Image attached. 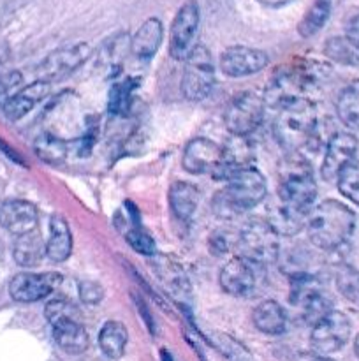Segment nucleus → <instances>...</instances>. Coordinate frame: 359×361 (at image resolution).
I'll return each mask as SVG.
<instances>
[{
    "label": "nucleus",
    "mask_w": 359,
    "mask_h": 361,
    "mask_svg": "<svg viewBox=\"0 0 359 361\" xmlns=\"http://www.w3.org/2000/svg\"><path fill=\"white\" fill-rule=\"evenodd\" d=\"M355 228V215L347 204L326 200L312 208L306 222L308 238L317 249L336 250L348 242Z\"/></svg>",
    "instance_id": "1"
},
{
    "label": "nucleus",
    "mask_w": 359,
    "mask_h": 361,
    "mask_svg": "<svg viewBox=\"0 0 359 361\" xmlns=\"http://www.w3.org/2000/svg\"><path fill=\"white\" fill-rule=\"evenodd\" d=\"M327 74L329 67L317 60H298L291 66L280 67L264 92V102L280 108L285 102L305 97L306 92L319 87Z\"/></svg>",
    "instance_id": "2"
},
{
    "label": "nucleus",
    "mask_w": 359,
    "mask_h": 361,
    "mask_svg": "<svg viewBox=\"0 0 359 361\" xmlns=\"http://www.w3.org/2000/svg\"><path fill=\"white\" fill-rule=\"evenodd\" d=\"M266 196V180L259 169L246 168L232 175L227 185L215 192L211 208L218 219L231 221L252 210Z\"/></svg>",
    "instance_id": "3"
},
{
    "label": "nucleus",
    "mask_w": 359,
    "mask_h": 361,
    "mask_svg": "<svg viewBox=\"0 0 359 361\" xmlns=\"http://www.w3.org/2000/svg\"><path fill=\"white\" fill-rule=\"evenodd\" d=\"M275 140L289 152L308 147L317 134V111L306 97L294 99L278 108L273 122Z\"/></svg>",
    "instance_id": "4"
},
{
    "label": "nucleus",
    "mask_w": 359,
    "mask_h": 361,
    "mask_svg": "<svg viewBox=\"0 0 359 361\" xmlns=\"http://www.w3.org/2000/svg\"><path fill=\"white\" fill-rule=\"evenodd\" d=\"M278 196L284 204L303 212H312L317 197V182L308 162L291 159L284 166L278 183Z\"/></svg>",
    "instance_id": "5"
},
{
    "label": "nucleus",
    "mask_w": 359,
    "mask_h": 361,
    "mask_svg": "<svg viewBox=\"0 0 359 361\" xmlns=\"http://www.w3.org/2000/svg\"><path fill=\"white\" fill-rule=\"evenodd\" d=\"M236 249L239 256L245 257L252 264L273 263L280 252V236L273 231L267 221L263 219H253L246 222L245 228L238 235L236 240Z\"/></svg>",
    "instance_id": "6"
},
{
    "label": "nucleus",
    "mask_w": 359,
    "mask_h": 361,
    "mask_svg": "<svg viewBox=\"0 0 359 361\" xmlns=\"http://www.w3.org/2000/svg\"><path fill=\"white\" fill-rule=\"evenodd\" d=\"M215 87V66L206 46H194L185 59L182 92L189 101H204Z\"/></svg>",
    "instance_id": "7"
},
{
    "label": "nucleus",
    "mask_w": 359,
    "mask_h": 361,
    "mask_svg": "<svg viewBox=\"0 0 359 361\" xmlns=\"http://www.w3.org/2000/svg\"><path fill=\"white\" fill-rule=\"evenodd\" d=\"M291 305L296 307L303 321L317 324L331 312V300L322 284L310 275H298L291 281Z\"/></svg>",
    "instance_id": "8"
},
{
    "label": "nucleus",
    "mask_w": 359,
    "mask_h": 361,
    "mask_svg": "<svg viewBox=\"0 0 359 361\" xmlns=\"http://www.w3.org/2000/svg\"><path fill=\"white\" fill-rule=\"evenodd\" d=\"M266 102L264 97L253 94V92H243L238 94L224 113V122L232 136L246 137L263 123Z\"/></svg>",
    "instance_id": "9"
},
{
    "label": "nucleus",
    "mask_w": 359,
    "mask_h": 361,
    "mask_svg": "<svg viewBox=\"0 0 359 361\" xmlns=\"http://www.w3.org/2000/svg\"><path fill=\"white\" fill-rule=\"evenodd\" d=\"M348 337H351L348 317L338 310H331L324 319L313 324L310 344L317 356H327L340 351L347 344Z\"/></svg>",
    "instance_id": "10"
},
{
    "label": "nucleus",
    "mask_w": 359,
    "mask_h": 361,
    "mask_svg": "<svg viewBox=\"0 0 359 361\" xmlns=\"http://www.w3.org/2000/svg\"><path fill=\"white\" fill-rule=\"evenodd\" d=\"M199 27V6L196 0H187L176 13L169 30V55L175 60H185L194 48Z\"/></svg>",
    "instance_id": "11"
},
{
    "label": "nucleus",
    "mask_w": 359,
    "mask_h": 361,
    "mask_svg": "<svg viewBox=\"0 0 359 361\" xmlns=\"http://www.w3.org/2000/svg\"><path fill=\"white\" fill-rule=\"evenodd\" d=\"M90 55L92 48L87 42H77V44L63 46V48L55 49L39 66V76H41L39 80L48 81L49 85L53 81L63 80V78L73 74L76 69H80L90 59Z\"/></svg>",
    "instance_id": "12"
},
{
    "label": "nucleus",
    "mask_w": 359,
    "mask_h": 361,
    "mask_svg": "<svg viewBox=\"0 0 359 361\" xmlns=\"http://www.w3.org/2000/svg\"><path fill=\"white\" fill-rule=\"evenodd\" d=\"M60 284H62V275L56 271H44V274L23 271L11 281L9 295L20 303H34L55 293Z\"/></svg>",
    "instance_id": "13"
},
{
    "label": "nucleus",
    "mask_w": 359,
    "mask_h": 361,
    "mask_svg": "<svg viewBox=\"0 0 359 361\" xmlns=\"http://www.w3.org/2000/svg\"><path fill=\"white\" fill-rule=\"evenodd\" d=\"M358 137L347 130L333 134L326 147L322 166H320V176L326 182H336V176L341 169L351 164L358 152Z\"/></svg>",
    "instance_id": "14"
},
{
    "label": "nucleus",
    "mask_w": 359,
    "mask_h": 361,
    "mask_svg": "<svg viewBox=\"0 0 359 361\" xmlns=\"http://www.w3.org/2000/svg\"><path fill=\"white\" fill-rule=\"evenodd\" d=\"M270 59L263 49L231 46L220 56V69L229 78H245L266 69Z\"/></svg>",
    "instance_id": "15"
},
{
    "label": "nucleus",
    "mask_w": 359,
    "mask_h": 361,
    "mask_svg": "<svg viewBox=\"0 0 359 361\" xmlns=\"http://www.w3.org/2000/svg\"><path fill=\"white\" fill-rule=\"evenodd\" d=\"M222 157V147L208 137H196L189 141L183 150L182 166L190 175H204L217 169Z\"/></svg>",
    "instance_id": "16"
},
{
    "label": "nucleus",
    "mask_w": 359,
    "mask_h": 361,
    "mask_svg": "<svg viewBox=\"0 0 359 361\" xmlns=\"http://www.w3.org/2000/svg\"><path fill=\"white\" fill-rule=\"evenodd\" d=\"M39 212L35 204L25 200H9L0 203V226L13 235L21 236L35 231Z\"/></svg>",
    "instance_id": "17"
},
{
    "label": "nucleus",
    "mask_w": 359,
    "mask_h": 361,
    "mask_svg": "<svg viewBox=\"0 0 359 361\" xmlns=\"http://www.w3.org/2000/svg\"><path fill=\"white\" fill-rule=\"evenodd\" d=\"M252 161L253 148L248 143V140L232 136V140L225 147H222L220 162H218L217 169L211 175H213V178L227 182L232 175H236L241 169L252 168Z\"/></svg>",
    "instance_id": "18"
},
{
    "label": "nucleus",
    "mask_w": 359,
    "mask_h": 361,
    "mask_svg": "<svg viewBox=\"0 0 359 361\" xmlns=\"http://www.w3.org/2000/svg\"><path fill=\"white\" fill-rule=\"evenodd\" d=\"M218 281L229 296H246L256 288V270L250 261L236 256L224 264Z\"/></svg>",
    "instance_id": "19"
},
{
    "label": "nucleus",
    "mask_w": 359,
    "mask_h": 361,
    "mask_svg": "<svg viewBox=\"0 0 359 361\" xmlns=\"http://www.w3.org/2000/svg\"><path fill=\"white\" fill-rule=\"evenodd\" d=\"M49 90H51V85H49L48 81H34V83H30L28 87H25L23 90H20L14 95H9V97L4 101V115H6V118L13 120V122L23 118L37 102H41L42 99L48 97Z\"/></svg>",
    "instance_id": "20"
},
{
    "label": "nucleus",
    "mask_w": 359,
    "mask_h": 361,
    "mask_svg": "<svg viewBox=\"0 0 359 361\" xmlns=\"http://www.w3.org/2000/svg\"><path fill=\"white\" fill-rule=\"evenodd\" d=\"M164 37V28L158 18H148L130 39V53L139 60H148L158 51Z\"/></svg>",
    "instance_id": "21"
},
{
    "label": "nucleus",
    "mask_w": 359,
    "mask_h": 361,
    "mask_svg": "<svg viewBox=\"0 0 359 361\" xmlns=\"http://www.w3.org/2000/svg\"><path fill=\"white\" fill-rule=\"evenodd\" d=\"M53 338L67 355H81L88 349L90 338L87 330L76 319H62L51 324Z\"/></svg>",
    "instance_id": "22"
},
{
    "label": "nucleus",
    "mask_w": 359,
    "mask_h": 361,
    "mask_svg": "<svg viewBox=\"0 0 359 361\" xmlns=\"http://www.w3.org/2000/svg\"><path fill=\"white\" fill-rule=\"evenodd\" d=\"M73 252V233L62 215H53L49 221V240L46 242V256L53 263H63Z\"/></svg>",
    "instance_id": "23"
},
{
    "label": "nucleus",
    "mask_w": 359,
    "mask_h": 361,
    "mask_svg": "<svg viewBox=\"0 0 359 361\" xmlns=\"http://www.w3.org/2000/svg\"><path fill=\"white\" fill-rule=\"evenodd\" d=\"M199 204V190L189 182H172L169 187V207L178 221L189 222L194 217Z\"/></svg>",
    "instance_id": "24"
},
{
    "label": "nucleus",
    "mask_w": 359,
    "mask_h": 361,
    "mask_svg": "<svg viewBox=\"0 0 359 361\" xmlns=\"http://www.w3.org/2000/svg\"><path fill=\"white\" fill-rule=\"evenodd\" d=\"M310 212L298 210L289 204L282 203L280 207L273 208L267 217V224L273 228L278 236H296L306 228Z\"/></svg>",
    "instance_id": "25"
},
{
    "label": "nucleus",
    "mask_w": 359,
    "mask_h": 361,
    "mask_svg": "<svg viewBox=\"0 0 359 361\" xmlns=\"http://www.w3.org/2000/svg\"><path fill=\"white\" fill-rule=\"evenodd\" d=\"M253 326L264 335H282L287 328V314L273 300L260 302L252 312Z\"/></svg>",
    "instance_id": "26"
},
{
    "label": "nucleus",
    "mask_w": 359,
    "mask_h": 361,
    "mask_svg": "<svg viewBox=\"0 0 359 361\" xmlns=\"http://www.w3.org/2000/svg\"><path fill=\"white\" fill-rule=\"evenodd\" d=\"M127 341H129V331L120 321H108L99 331V348L109 360L122 358Z\"/></svg>",
    "instance_id": "27"
},
{
    "label": "nucleus",
    "mask_w": 359,
    "mask_h": 361,
    "mask_svg": "<svg viewBox=\"0 0 359 361\" xmlns=\"http://www.w3.org/2000/svg\"><path fill=\"white\" fill-rule=\"evenodd\" d=\"M44 256L46 243L41 240V235H37L35 231L18 236V240L14 242V259H16V263L20 264V267H37Z\"/></svg>",
    "instance_id": "28"
},
{
    "label": "nucleus",
    "mask_w": 359,
    "mask_h": 361,
    "mask_svg": "<svg viewBox=\"0 0 359 361\" xmlns=\"http://www.w3.org/2000/svg\"><path fill=\"white\" fill-rule=\"evenodd\" d=\"M127 51H130V37L125 32H120L99 49V62L109 74H118Z\"/></svg>",
    "instance_id": "29"
},
{
    "label": "nucleus",
    "mask_w": 359,
    "mask_h": 361,
    "mask_svg": "<svg viewBox=\"0 0 359 361\" xmlns=\"http://www.w3.org/2000/svg\"><path fill=\"white\" fill-rule=\"evenodd\" d=\"M336 113L345 127L359 130V80L351 81L336 99Z\"/></svg>",
    "instance_id": "30"
},
{
    "label": "nucleus",
    "mask_w": 359,
    "mask_h": 361,
    "mask_svg": "<svg viewBox=\"0 0 359 361\" xmlns=\"http://www.w3.org/2000/svg\"><path fill=\"white\" fill-rule=\"evenodd\" d=\"M35 155L41 159L42 162L51 166H60L67 161V155H69V147H67V141L63 137L56 136L53 133H44L41 136H37L34 143Z\"/></svg>",
    "instance_id": "31"
},
{
    "label": "nucleus",
    "mask_w": 359,
    "mask_h": 361,
    "mask_svg": "<svg viewBox=\"0 0 359 361\" xmlns=\"http://www.w3.org/2000/svg\"><path fill=\"white\" fill-rule=\"evenodd\" d=\"M331 13V0H312L308 9L303 14L298 25V32L301 37L308 39L315 35L326 25Z\"/></svg>",
    "instance_id": "32"
},
{
    "label": "nucleus",
    "mask_w": 359,
    "mask_h": 361,
    "mask_svg": "<svg viewBox=\"0 0 359 361\" xmlns=\"http://www.w3.org/2000/svg\"><path fill=\"white\" fill-rule=\"evenodd\" d=\"M324 53L341 66H359V49L347 37H331L324 44Z\"/></svg>",
    "instance_id": "33"
},
{
    "label": "nucleus",
    "mask_w": 359,
    "mask_h": 361,
    "mask_svg": "<svg viewBox=\"0 0 359 361\" xmlns=\"http://www.w3.org/2000/svg\"><path fill=\"white\" fill-rule=\"evenodd\" d=\"M136 87L137 83L132 78L113 85L108 95V109L113 115H123L125 111H129L130 101H132V92Z\"/></svg>",
    "instance_id": "34"
},
{
    "label": "nucleus",
    "mask_w": 359,
    "mask_h": 361,
    "mask_svg": "<svg viewBox=\"0 0 359 361\" xmlns=\"http://www.w3.org/2000/svg\"><path fill=\"white\" fill-rule=\"evenodd\" d=\"M336 185L341 196L354 204H359V161H352L336 176Z\"/></svg>",
    "instance_id": "35"
},
{
    "label": "nucleus",
    "mask_w": 359,
    "mask_h": 361,
    "mask_svg": "<svg viewBox=\"0 0 359 361\" xmlns=\"http://www.w3.org/2000/svg\"><path fill=\"white\" fill-rule=\"evenodd\" d=\"M336 288L348 302L359 305V271L351 264H341L336 271Z\"/></svg>",
    "instance_id": "36"
},
{
    "label": "nucleus",
    "mask_w": 359,
    "mask_h": 361,
    "mask_svg": "<svg viewBox=\"0 0 359 361\" xmlns=\"http://www.w3.org/2000/svg\"><path fill=\"white\" fill-rule=\"evenodd\" d=\"M125 240L141 256H155V252H157L155 240L143 228H139V226H132L130 229H127Z\"/></svg>",
    "instance_id": "37"
},
{
    "label": "nucleus",
    "mask_w": 359,
    "mask_h": 361,
    "mask_svg": "<svg viewBox=\"0 0 359 361\" xmlns=\"http://www.w3.org/2000/svg\"><path fill=\"white\" fill-rule=\"evenodd\" d=\"M44 316L48 319L49 324H55L56 321L62 319H76V310L70 305L67 300H51V302L46 305Z\"/></svg>",
    "instance_id": "38"
},
{
    "label": "nucleus",
    "mask_w": 359,
    "mask_h": 361,
    "mask_svg": "<svg viewBox=\"0 0 359 361\" xmlns=\"http://www.w3.org/2000/svg\"><path fill=\"white\" fill-rule=\"evenodd\" d=\"M231 238L232 236L229 235L225 229H217V231L211 233L210 240H208V247H210L211 254H213V256H224V254H227L232 245L236 247V240H238Z\"/></svg>",
    "instance_id": "39"
},
{
    "label": "nucleus",
    "mask_w": 359,
    "mask_h": 361,
    "mask_svg": "<svg viewBox=\"0 0 359 361\" xmlns=\"http://www.w3.org/2000/svg\"><path fill=\"white\" fill-rule=\"evenodd\" d=\"M80 298L87 305H97L104 298V288L95 281H83L80 284Z\"/></svg>",
    "instance_id": "40"
},
{
    "label": "nucleus",
    "mask_w": 359,
    "mask_h": 361,
    "mask_svg": "<svg viewBox=\"0 0 359 361\" xmlns=\"http://www.w3.org/2000/svg\"><path fill=\"white\" fill-rule=\"evenodd\" d=\"M21 83V74L18 71H13V73H7L0 78V97H6L11 90L18 87Z\"/></svg>",
    "instance_id": "41"
},
{
    "label": "nucleus",
    "mask_w": 359,
    "mask_h": 361,
    "mask_svg": "<svg viewBox=\"0 0 359 361\" xmlns=\"http://www.w3.org/2000/svg\"><path fill=\"white\" fill-rule=\"evenodd\" d=\"M345 37L359 49V14L358 16L351 18V21L347 23V28H345Z\"/></svg>",
    "instance_id": "42"
},
{
    "label": "nucleus",
    "mask_w": 359,
    "mask_h": 361,
    "mask_svg": "<svg viewBox=\"0 0 359 361\" xmlns=\"http://www.w3.org/2000/svg\"><path fill=\"white\" fill-rule=\"evenodd\" d=\"M0 150H2V152H6V155H7V157H11V159H13V161L20 162V164H25V162L21 161V159H20V155H18L16 152L13 150V148H9V147H7V145L4 143L2 140H0Z\"/></svg>",
    "instance_id": "43"
},
{
    "label": "nucleus",
    "mask_w": 359,
    "mask_h": 361,
    "mask_svg": "<svg viewBox=\"0 0 359 361\" xmlns=\"http://www.w3.org/2000/svg\"><path fill=\"white\" fill-rule=\"evenodd\" d=\"M259 4H263V6L266 7H284L287 6L289 2H292V0H257Z\"/></svg>",
    "instance_id": "44"
},
{
    "label": "nucleus",
    "mask_w": 359,
    "mask_h": 361,
    "mask_svg": "<svg viewBox=\"0 0 359 361\" xmlns=\"http://www.w3.org/2000/svg\"><path fill=\"white\" fill-rule=\"evenodd\" d=\"M160 356H162V361H172L171 355H169V353L165 351V349H162V351H160Z\"/></svg>",
    "instance_id": "45"
},
{
    "label": "nucleus",
    "mask_w": 359,
    "mask_h": 361,
    "mask_svg": "<svg viewBox=\"0 0 359 361\" xmlns=\"http://www.w3.org/2000/svg\"><path fill=\"white\" fill-rule=\"evenodd\" d=\"M354 351H355V356L359 358V335L355 337V342H354Z\"/></svg>",
    "instance_id": "46"
},
{
    "label": "nucleus",
    "mask_w": 359,
    "mask_h": 361,
    "mask_svg": "<svg viewBox=\"0 0 359 361\" xmlns=\"http://www.w3.org/2000/svg\"><path fill=\"white\" fill-rule=\"evenodd\" d=\"M312 361H334V360L327 358V356H317V358H313Z\"/></svg>",
    "instance_id": "47"
}]
</instances>
